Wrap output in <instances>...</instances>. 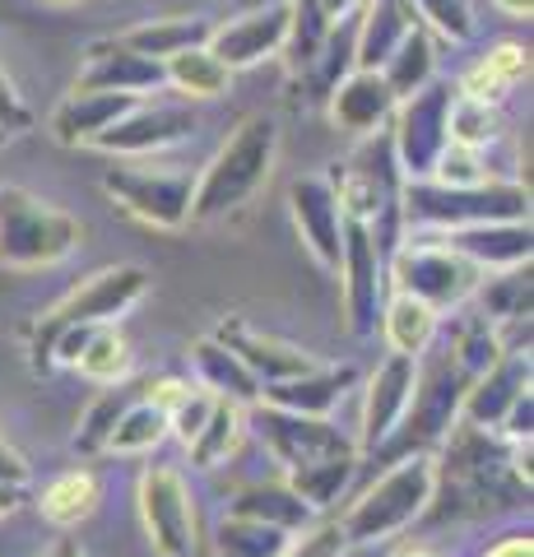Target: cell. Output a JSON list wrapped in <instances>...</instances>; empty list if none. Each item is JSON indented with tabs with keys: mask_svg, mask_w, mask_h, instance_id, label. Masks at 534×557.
<instances>
[{
	"mask_svg": "<svg viewBox=\"0 0 534 557\" xmlns=\"http://www.w3.org/2000/svg\"><path fill=\"white\" fill-rule=\"evenodd\" d=\"M474 298L484 302L479 317H488L493 325L497 321H530V265H516L502 278L484 274V284H479Z\"/></svg>",
	"mask_w": 534,
	"mask_h": 557,
	"instance_id": "40",
	"label": "cell"
},
{
	"mask_svg": "<svg viewBox=\"0 0 534 557\" xmlns=\"http://www.w3.org/2000/svg\"><path fill=\"white\" fill-rule=\"evenodd\" d=\"M191 362H196L200 381L210 386V395L233 399V405H243V409H247V405H251V409L261 405V381H256L219 339H200V344L191 348Z\"/></svg>",
	"mask_w": 534,
	"mask_h": 557,
	"instance_id": "26",
	"label": "cell"
},
{
	"mask_svg": "<svg viewBox=\"0 0 534 557\" xmlns=\"http://www.w3.org/2000/svg\"><path fill=\"white\" fill-rule=\"evenodd\" d=\"M42 557H84V548H79V539H57Z\"/></svg>",
	"mask_w": 534,
	"mask_h": 557,
	"instance_id": "52",
	"label": "cell"
},
{
	"mask_svg": "<svg viewBox=\"0 0 534 557\" xmlns=\"http://www.w3.org/2000/svg\"><path fill=\"white\" fill-rule=\"evenodd\" d=\"M172 437L167 432V409H159L153 399H135V405L122 413V423L112 428L108 437V456H145V450L163 446Z\"/></svg>",
	"mask_w": 534,
	"mask_h": 557,
	"instance_id": "36",
	"label": "cell"
},
{
	"mask_svg": "<svg viewBox=\"0 0 534 557\" xmlns=\"http://www.w3.org/2000/svg\"><path fill=\"white\" fill-rule=\"evenodd\" d=\"M140 502V520L153 553L163 557H191L196 553V507H191V487L172 465H149L135 487Z\"/></svg>",
	"mask_w": 534,
	"mask_h": 557,
	"instance_id": "11",
	"label": "cell"
},
{
	"mask_svg": "<svg viewBox=\"0 0 534 557\" xmlns=\"http://www.w3.org/2000/svg\"><path fill=\"white\" fill-rule=\"evenodd\" d=\"M288 534L247 516H223L214 525V557H284Z\"/></svg>",
	"mask_w": 534,
	"mask_h": 557,
	"instance_id": "38",
	"label": "cell"
},
{
	"mask_svg": "<svg viewBox=\"0 0 534 557\" xmlns=\"http://www.w3.org/2000/svg\"><path fill=\"white\" fill-rule=\"evenodd\" d=\"M353 544L344 539L339 520H312L307 530H298V539H288L284 557H344Z\"/></svg>",
	"mask_w": 534,
	"mask_h": 557,
	"instance_id": "44",
	"label": "cell"
},
{
	"mask_svg": "<svg viewBox=\"0 0 534 557\" xmlns=\"http://www.w3.org/2000/svg\"><path fill=\"white\" fill-rule=\"evenodd\" d=\"M75 368L89 376V381H102V386H116L126 372H131V344L122 330L112 325H94L84 348L75 354Z\"/></svg>",
	"mask_w": 534,
	"mask_h": 557,
	"instance_id": "39",
	"label": "cell"
},
{
	"mask_svg": "<svg viewBox=\"0 0 534 557\" xmlns=\"http://www.w3.org/2000/svg\"><path fill=\"white\" fill-rule=\"evenodd\" d=\"M413 376H419V358H400V354H390L372 372L368 395H363V432L353 442L358 450H382L400 432L409 399H413Z\"/></svg>",
	"mask_w": 534,
	"mask_h": 557,
	"instance_id": "15",
	"label": "cell"
},
{
	"mask_svg": "<svg viewBox=\"0 0 534 557\" xmlns=\"http://www.w3.org/2000/svg\"><path fill=\"white\" fill-rule=\"evenodd\" d=\"M331 116L339 131L353 135H376L395 116V94L386 89V79L376 70H353L344 75L331 94Z\"/></svg>",
	"mask_w": 534,
	"mask_h": 557,
	"instance_id": "23",
	"label": "cell"
},
{
	"mask_svg": "<svg viewBox=\"0 0 534 557\" xmlns=\"http://www.w3.org/2000/svg\"><path fill=\"white\" fill-rule=\"evenodd\" d=\"M145 98L135 94H89V89H75L71 98L57 102V112H51V135L61 139V145H94V139L116 126L126 112H135Z\"/></svg>",
	"mask_w": 534,
	"mask_h": 557,
	"instance_id": "22",
	"label": "cell"
},
{
	"mask_svg": "<svg viewBox=\"0 0 534 557\" xmlns=\"http://www.w3.org/2000/svg\"><path fill=\"white\" fill-rule=\"evenodd\" d=\"M437 497V460L419 450V456H400L372 487L349 502L339 530L349 544H382V539L405 534Z\"/></svg>",
	"mask_w": 534,
	"mask_h": 557,
	"instance_id": "2",
	"label": "cell"
},
{
	"mask_svg": "<svg viewBox=\"0 0 534 557\" xmlns=\"http://www.w3.org/2000/svg\"><path fill=\"white\" fill-rule=\"evenodd\" d=\"M57 5H75V0H57Z\"/></svg>",
	"mask_w": 534,
	"mask_h": 557,
	"instance_id": "56",
	"label": "cell"
},
{
	"mask_svg": "<svg viewBox=\"0 0 534 557\" xmlns=\"http://www.w3.org/2000/svg\"><path fill=\"white\" fill-rule=\"evenodd\" d=\"M210 339H219L228 354L243 362V368L261 381V386H274V381H288V376H302L316 368V358L298 344H284V339H270L261 330H251L247 321H228L219 325Z\"/></svg>",
	"mask_w": 534,
	"mask_h": 557,
	"instance_id": "18",
	"label": "cell"
},
{
	"mask_svg": "<svg viewBox=\"0 0 534 557\" xmlns=\"http://www.w3.org/2000/svg\"><path fill=\"white\" fill-rule=\"evenodd\" d=\"M409 28H413V10L405 0H368V5L358 10L353 70H382Z\"/></svg>",
	"mask_w": 534,
	"mask_h": 557,
	"instance_id": "24",
	"label": "cell"
},
{
	"mask_svg": "<svg viewBox=\"0 0 534 557\" xmlns=\"http://www.w3.org/2000/svg\"><path fill=\"white\" fill-rule=\"evenodd\" d=\"M84 242L75 214L47 205L24 186H0V265L5 270H47Z\"/></svg>",
	"mask_w": 534,
	"mask_h": 557,
	"instance_id": "5",
	"label": "cell"
},
{
	"mask_svg": "<svg viewBox=\"0 0 534 557\" xmlns=\"http://www.w3.org/2000/svg\"><path fill=\"white\" fill-rule=\"evenodd\" d=\"M353 469H358V456H339V460H316V465H302L293 469V474L284 479L293 493H298L312 511H325L335 507V502L344 497V487L353 483Z\"/></svg>",
	"mask_w": 534,
	"mask_h": 557,
	"instance_id": "37",
	"label": "cell"
},
{
	"mask_svg": "<svg viewBox=\"0 0 534 557\" xmlns=\"http://www.w3.org/2000/svg\"><path fill=\"white\" fill-rule=\"evenodd\" d=\"M274 153H280V121L265 112H251L243 126L223 139V149L210 159V168L196 177L191 219L210 223L219 214H228V209H237L247 196H256V186L274 168Z\"/></svg>",
	"mask_w": 534,
	"mask_h": 557,
	"instance_id": "1",
	"label": "cell"
},
{
	"mask_svg": "<svg viewBox=\"0 0 534 557\" xmlns=\"http://www.w3.org/2000/svg\"><path fill=\"white\" fill-rule=\"evenodd\" d=\"M288 214L298 223L302 247L312 251L321 270L339 274V247H344V209L335 200L331 177H298L288 186Z\"/></svg>",
	"mask_w": 534,
	"mask_h": 557,
	"instance_id": "13",
	"label": "cell"
},
{
	"mask_svg": "<svg viewBox=\"0 0 534 557\" xmlns=\"http://www.w3.org/2000/svg\"><path fill=\"white\" fill-rule=\"evenodd\" d=\"M75 89H89V94H135L145 98L153 89H163V65L131 51L122 38L112 42H94L89 57H84V70L75 79Z\"/></svg>",
	"mask_w": 534,
	"mask_h": 557,
	"instance_id": "17",
	"label": "cell"
},
{
	"mask_svg": "<svg viewBox=\"0 0 534 557\" xmlns=\"http://www.w3.org/2000/svg\"><path fill=\"white\" fill-rule=\"evenodd\" d=\"M321 10H325V20H344V14H353L358 10V0H321Z\"/></svg>",
	"mask_w": 534,
	"mask_h": 557,
	"instance_id": "51",
	"label": "cell"
},
{
	"mask_svg": "<svg viewBox=\"0 0 534 557\" xmlns=\"http://www.w3.org/2000/svg\"><path fill=\"white\" fill-rule=\"evenodd\" d=\"M390 557H442V553H437L433 544H419V539H413V544H400Z\"/></svg>",
	"mask_w": 534,
	"mask_h": 557,
	"instance_id": "53",
	"label": "cell"
},
{
	"mask_svg": "<svg viewBox=\"0 0 534 557\" xmlns=\"http://www.w3.org/2000/svg\"><path fill=\"white\" fill-rule=\"evenodd\" d=\"M353 51H358V10L331 24V33H325V42L316 51V61L307 65V79H312L316 98H331L335 84L344 75H353Z\"/></svg>",
	"mask_w": 534,
	"mask_h": 557,
	"instance_id": "34",
	"label": "cell"
},
{
	"mask_svg": "<svg viewBox=\"0 0 534 557\" xmlns=\"http://www.w3.org/2000/svg\"><path fill=\"white\" fill-rule=\"evenodd\" d=\"M530 75V51L521 42H497L493 51H484V61H479L470 75H464L456 89L464 98H479V102H497L507 89H516Z\"/></svg>",
	"mask_w": 534,
	"mask_h": 557,
	"instance_id": "29",
	"label": "cell"
},
{
	"mask_svg": "<svg viewBox=\"0 0 534 557\" xmlns=\"http://www.w3.org/2000/svg\"><path fill=\"white\" fill-rule=\"evenodd\" d=\"M33 479V469H28V460L20 456V450H14L5 437H0V483L5 487H14V493H20V487Z\"/></svg>",
	"mask_w": 534,
	"mask_h": 557,
	"instance_id": "49",
	"label": "cell"
},
{
	"mask_svg": "<svg viewBox=\"0 0 534 557\" xmlns=\"http://www.w3.org/2000/svg\"><path fill=\"white\" fill-rule=\"evenodd\" d=\"M442 247H451L456 256H464L479 274L488 270H516L530 265L534 251V233L530 219L525 223H484V228H460V233H437Z\"/></svg>",
	"mask_w": 534,
	"mask_h": 557,
	"instance_id": "20",
	"label": "cell"
},
{
	"mask_svg": "<svg viewBox=\"0 0 534 557\" xmlns=\"http://www.w3.org/2000/svg\"><path fill=\"white\" fill-rule=\"evenodd\" d=\"M427 182H442V186H484L493 182L484 159H479L474 149H460V145H446V153L437 159V172Z\"/></svg>",
	"mask_w": 534,
	"mask_h": 557,
	"instance_id": "46",
	"label": "cell"
},
{
	"mask_svg": "<svg viewBox=\"0 0 534 557\" xmlns=\"http://www.w3.org/2000/svg\"><path fill=\"white\" fill-rule=\"evenodd\" d=\"M497 10H507V14H516V20H530L534 0H497Z\"/></svg>",
	"mask_w": 534,
	"mask_h": 557,
	"instance_id": "54",
	"label": "cell"
},
{
	"mask_svg": "<svg viewBox=\"0 0 534 557\" xmlns=\"http://www.w3.org/2000/svg\"><path fill=\"white\" fill-rule=\"evenodd\" d=\"M325 33H331V20H325V10H321V0H288V61L307 70L316 61V51L325 42Z\"/></svg>",
	"mask_w": 534,
	"mask_h": 557,
	"instance_id": "42",
	"label": "cell"
},
{
	"mask_svg": "<svg viewBox=\"0 0 534 557\" xmlns=\"http://www.w3.org/2000/svg\"><path fill=\"white\" fill-rule=\"evenodd\" d=\"M409 10L419 14L427 28H437L442 38H451V42L474 38V10H470V0H409Z\"/></svg>",
	"mask_w": 534,
	"mask_h": 557,
	"instance_id": "43",
	"label": "cell"
},
{
	"mask_svg": "<svg viewBox=\"0 0 534 557\" xmlns=\"http://www.w3.org/2000/svg\"><path fill=\"white\" fill-rule=\"evenodd\" d=\"M196 131V116L191 108H163V102H140L135 112H126L116 126H108L98 139H94V149L102 153H159L167 145H177V139H186Z\"/></svg>",
	"mask_w": 534,
	"mask_h": 557,
	"instance_id": "19",
	"label": "cell"
},
{
	"mask_svg": "<svg viewBox=\"0 0 534 557\" xmlns=\"http://www.w3.org/2000/svg\"><path fill=\"white\" fill-rule=\"evenodd\" d=\"M437 325H442L437 311L405 298V293H395L382 307V335L390 344V354H400V358H423L437 339Z\"/></svg>",
	"mask_w": 534,
	"mask_h": 557,
	"instance_id": "27",
	"label": "cell"
},
{
	"mask_svg": "<svg viewBox=\"0 0 534 557\" xmlns=\"http://www.w3.org/2000/svg\"><path fill=\"white\" fill-rule=\"evenodd\" d=\"M488 557H534V544L530 534H507L497 548H488Z\"/></svg>",
	"mask_w": 534,
	"mask_h": 557,
	"instance_id": "50",
	"label": "cell"
},
{
	"mask_svg": "<svg viewBox=\"0 0 534 557\" xmlns=\"http://www.w3.org/2000/svg\"><path fill=\"white\" fill-rule=\"evenodd\" d=\"M14 507H20V493H14V487H5V483H0V520H5Z\"/></svg>",
	"mask_w": 534,
	"mask_h": 557,
	"instance_id": "55",
	"label": "cell"
},
{
	"mask_svg": "<svg viewBox=\"0 0 534 557\" xmlns=\"http://www.w3.org/2000/svg\"><path fill=\"white\" fill-rule=\"evenodd\" d=\"M145 293H149V270L145 265H108V270H98L94 278H84L75 293H65V298L51 307L38 325H33V344H28L33 372L57 368V358L51 354H57V339L65 335V330L112 325L116 317H126Z\"/></svg>",
	"mask_w": 534,
	"mask_h": 557,
	"instance_id": "4",
	"label": "cell"
},
{
	"mask_svg": "<svg viewBox=\"0 0 534 557\" xmlns=\"http://www.w3.org/2000/svg\"><path fill=\"white\" fill-rule=\"evenodd\" d=\"M400 209L413 228L460 233V228H484V223H525L530 190L525 182H484V186L409 182L400 186Z\"/></svg>",
	"mask_w": 534,
	"mask_h": 557,
	"instance_id": "3",
	"label": "cell"
},
{
	"mask_svg": "<svg viewBox=\"0 0 534 557\" xmlns=\"http://www.w3.org/2000/svg\"><path fill=\"white\" fill-rule=\"evenodd\" d=\"M525 391H530V354H525V348H507V354L497 358L484 376L470 381L464 405H460V423L497 432V428H502V418L511 413V405Z\"/></svg>",
	"mask_w": 534,
	"mask_h": 557,
	"instance_id": "16",
	"label": "cell"
},
{
	"mask_svg": "<svg viewBox=\"0 0 534 557\" xmlns=\"http://www.w3.org/2000/svg\"><path fill=\"white\" fill-rule=\"evenodd\" d=\"M530 423H534V395L525 391V395L511 405V413L502 418V428H497V432H507V442L516 446V442H530Z\"/></svg>",
	"mask_w": 534,
	"mask_h": 557,
	"instance_id": "48",
	"label": "cell"
},
{
	"mask_svg": "<svg viewBox=\"0 0 534 557\" xmlns=\"http://www.w3.org/2000/svg\"><path fill=\"white\" fill-rule=\"evenodd\" d=\"M497 131H502V121H497V108L493 102H479V98H464L456 89V102H451V116H446V135H451V145L460 149H474L484 153Z\"/></svg>",
	"mask_w": 534,
	"mask_h": 557,
	"instance_id": "41",
	"label": "cell"
},
{
	"mask_svg": "<svg viewBox=\"0 0 534 557\" xmlns=\"http://www.w3.org/2000/svg\"><path fill=\"white\" fill-rule=\"evenodd\" d=\"M228 516H247V520H261V525L280 530V534H298L316 520V511L293 493L288 483H251L243 487L233 502H228Z\"/></svg>",
	"mask_w": 534,
	"mask_h": 557,
	"instance_id": "25",
	"label": "cell"
},
{
	"mask_svg": "<svg viewBox=\"0 0 534 557\" xmlns=\"http://www.w3.org/2000/svg\"><path fill=\"white\" fill-rule=\"evenodd\" d=\"M358 381V372L344 362V368H316L302 372V376H288V381H274V386H261V405L265 409H284V413H302V418H325L339 395Z\"/></svg>",
	"mask_w": 534,
	"mask_h": 557,
	"instance_id": "21",
	"label": "cell"
},
{
	"mask_svg": "<svg viewBox=\"0 0 534 557\" xmlns=\"http://www.w3.org/2000/svg\"><path fill=\"white\" fill-rule=\"evenodd\" d=\"M256 418H261V437L270 446V456L280 460L288 474L302 465H316V460L358 456L353 437H344L331 418H302V413H284V409H265V405H256Z\"/></svg>",
	"mask_w": 534,
	"mask_h": 557,
	"instance_id": "12",
	"label": "cell"
},
{
	"mask_svg": "<svg viewBox=\"0 0 534 557\" xmlns=\"http://www.w3.org/2000/svg\"><path fill=\"white\" fill-rule=\"evenodd\" d=\"M140 395H145V381H116V386H108L89 409H84L71 446L79 450V456H102V450H108L112 428L122 423V413H126Z\"/></svg>",
	"mask_w": 534,
	"mask_h": 557,
	"instance_id": "31",
	"label": "cell"
},
{
	"mask_svg": "<svg viewBox=\"0 0 534 557\" xmlns=\"http://www.w3.org/2000/svg\"><path fill=\"white\" fill-rule=\"evenodd\" d=\"M470 368L451 354L446 339H433V358H419V376H413V399H409V413L400 432L386 442L395 456H419L427 442H437L446 428L460 423V405H464V391H470Z\"/></svg>",
	"mask_w": 534,
	"mask_h": 557,
	"instance_id": "6",
	"label": "cell"
},
{
	"mask_svg": "<svg viewBox=\"0 0 534 557\" xmlns=\"http://www.w3.org/2000/svg\"><path fill=\"white\" fill-rule=\"evenodd\" d=\"M102 190L135 214L149 228H186L191 223V196L196 177L191 172H159V168H108L102 172Z\"/></svg>",
	"mask_w": 534,
	"mask_h": 557,
	"instance_id": "9",
	"label": "cell"
},
{
	"mask_svg": "<svg viewBox=\"0 0 534 557\" xmlns=\"http://www.w3.org/2000/svg\"><path fill=\"white\" fill-rule=\"evenodd\" d=\"M451 102H456L451 79H433V84H423L413 98L395 102L390 153H395V168H400L409 182H427L437 172V159L446 153V145H451V135H446Z\"/></svg>",
	"mask_w": 534,
	"mask_h": 557,
	"instance_id": "8",
	"label": "cell"
},
{
	"mask_svg": "<svg viewBox=\"0 0 534 557\" xmlns=\"http://www.w3.org/2000/svg\"><path fill=\"white\" fill-rule=\"evenodd\" d=\"M339 274H344V302H349V330L358 339L376 335L386 307V251L372 223L344 219V247H339Z\"/></svg>",
	"mask_w": 534,
	"mask_h": 557,
	"instance_id": "10",
	"label": "cell"
},
{
	"mask_svg": "<svg viewBox=\"0 0 534 557\" xmlns=\"http://www.w3.org/2000/svg\"><path fill=\"white\" fill-rule=\"evenodd\" d=\"M284 38H288V0H280V5H265V10H251L243 14V20H228L210 28V42H204V51L228 70H247V65H261L265 57H274V51H284Z\"/></svg>",
	"mask_w": 534,
	"mask_h": 557,
	"instance_id": "14",
	"label": "cell"
},
{
	"mask_svg": "<svg viewBox=\"0 0 534 557\" xmlns=\"http://www.w3.org/2000/svg\"><path fill=\"white\" fill-rule=\"evenodd\" d=\"M163 84H172V89L186 98H223L233 75L204 47H191V51H177V57L163 61Z\"/></svg>",
	"mask_w": 534,
	"mask_h": 557,
	"instance_id": "35",
	"label": "cell"
},
{
	"mask_svg": "<svg viewBox=\"0 0 534 557\" xmlns=\"http://www.w3.org/2000/svg\"><path fill=\"white\" fill-rule=\"evenodd\" d=\"M38 511H42V520H51L57 530L84 525V520L98 511V479L89 474V469H65V474H57V479L42 487Z\"/></svg>",
	"mask_w": 534,
	"mask_h": 557,
	"instance_id": "28",
	"label": "cell"
},
{
	"mask_svg": "<svg viewBox=\"0 0 534 557\" xmlns=\"http://www.w3.org/2000/svg\"><path fill=\"white\" fill-rule=\"evenodd\" d=\"M33 126V112H28V102L24 94L14 89V79L0 70V139H10V135H24Z\"/></svg>",
	"mask_w": 534,
	"mask_h": 557,
	"instance_id": "47",
	"label": "cell"
},
{
	"mask_svg": "<svg viewBox=\"0 0 534 557\" xmlns=\"http://www.w3.org/2000/svg\"><path fill=\"white\" fill-rule=\"evenodd\" d=\"M122 42L131 51H140V57L163 65L167 57H177V51H191V47L210 42V24L204 20H153V24H140V28L122 33Z\"/></svg>",
	"mask_w": 534,
	"mask_h": 557,
	"instance_id": "32",
	"label": "cell"
},
{
	"mask_svg": "<svg viewBox=\"0 0 534 557\" xmlns=\"http://www.w3.org/2000/svg\"><path fill=\"white\" fill-rule=\"evenodd\" d=\"M243 432H247L243 405H233V399H214V409H210V418H204L200 437L186 446V456H191L196 469H214V465H223L237 450Z\"/></svg>",
	"mask_w": 534,
	"mask_h": 557,
	"instance_id": "33",
	"label": "cell"
},
{
	"mask_svg": "<svg viewBox=\"0 0 534 557\" xmlns=\"http://www.w3.org/2000/svg\"><path fill=\"white\" fill-rule=\"evenodd\" d=\"M214 399H219V395H210V391H196V386H186V395H182L177 405L167 409V432H172V437H177L182 446H191V442L200 437L204 418H210V409H214Z\"/></svg>",
	"mask_w": 534,
	"mask_h": 557,
	"instance_id": "45",
	"label": "cell"
},
{
	"mask_svg": "<svg viewBox=\"0 0 534 557\" xmlns=\"http://www.w3.org/2000/svg\"><path fill=\"white\" fill-rule=\"evenodd\" d=\"M386 274H390L386 284H395V293L433 307L437 317L464 307L479 293V284H484V274L464 256H456L451 247H442L437 237H409L405 247L390 256Z\"/></svg>",
	"mask_w": 534,
	"mask_h": 557,
	"instance_id": "7",
	"label": "cell"
},
{
	"mask_svg": "<svg viewBox=\"0 0 534 557\" xmlns=\"http://www.w3.org/2000/svg\"><path fill=\"white\" fill-rule=\"evenodd\" d=\"M433 65H437V51H433V38H427L423 24H413L400 47L390 51V61L376 70V75L386 79V89L395 94V102H405L423 89V84H433Z\"/></svg>",
	"mask_w": 534,
	"mask_h": 557,
	"instance_id": "30",
	"label": "cell"
}]
</instances>
